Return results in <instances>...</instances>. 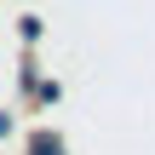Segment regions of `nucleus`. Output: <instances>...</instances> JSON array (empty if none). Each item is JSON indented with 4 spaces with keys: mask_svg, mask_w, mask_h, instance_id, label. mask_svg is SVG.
Listing matches in <instances>:
<instances>
[{
    "mask_svg": "<svg viewBox=\"0 0 155 155\" xmlns=\"http://www.w3.org/2000/svg\"><path fill=\"white\" fill-rule=\"evenodd\" d=\"M35 155H63V150H58L52 138H40V144H35Z\"/></svg>",
    "mask_w": 155,
    "mask_h": 155,
    "instance_id": "f257e3e1",
    "label": "nucleus"
}]
</instances>
